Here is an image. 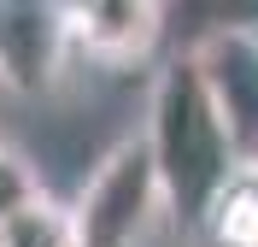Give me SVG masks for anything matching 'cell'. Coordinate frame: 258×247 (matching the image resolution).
Here are the masks:
<instances>
[{
    "label": "cell",
    "instance_id": "7a4b0ae2",
    "mask_svg": "<svg viewBox=\"0 0 258 247\" xmlns=\"http://www.w3.org/2000/svg\"><path fill=\"white\" fill-rule=\"evenodd\" d=\"M71 218H77V247H147L153 224L170 218L159 165L141 130L123 135L112 153H100L82 194L71 200Z\"/></svg>",
    "mask_w": 258,
    "mask_h": 247
},
{
    "label": "cell",
    "instance_id": "52a82bcc",
    "mask_svg": "<svg viewBox=\"0 0 258 247\" xmlns=\"http://www.w3.org/2000/svg\"><path fill=\"white\" fill-rule=\"evenodd\" d=\"M206 230L217 235V247H258V165H241V177L211 206Z\"/></svg>",
    "mask_w": 258,
    "mask_h": 247
},
{
    "label": "cell",
    "instance_id": "ba28073f",
    "mask_svg": "<svg viewBox=\"0 0 258 247\" xmlns=\"http://www.w3.org/2000/svg\"><path fill=\"white\" fill-rule=\"evenodd\" d=\"M35 194H41V182H35L30 159H24V153H12L6 141H0V230H6V218L24 212Z\"/></svg>",
    "mask_w": 258,
    "mask_h": 247
},
{
    "label": "cell",
    "instance_id": "3957f363",
    "mask_svg": "<svg viewBox=\"0 0 258 247\" xmlns=\"http://www.w3.org/2000/svg\"><path fill=\"white\" fill-rule=\"evenodd\" d=\"M71 53L77 47H71L64 6L0 0V82L12 94H47Z\"/></svg>",
    "mask_w": 258,
    "mask_h": 247
},
{
    "label": "cell",
    "instance_id": "9c48e42d",
    "mask_svg": "<svg viewBox=\"0 0 258 247\" xmlns=\"http://www.w3.org/2000/svg\"><path fill=\"white\" fill-rule=\"evenodd\" d=\"M252 165H258V159H252Z\"/></svg>",
    "mask_w": 258,
    "mask_h": 247
},
{
    "label": "cell",
    "instance_id": "6da1fadb",
    "mask_svg": "<svg viewBox=\"0 0 258 247\" xmlns=\"http://www.w3.org/2000/svg\"><path fill=\"white\" fill-rule=\"evenodd\" d=\"M147 147H153V165H159L164 200H170V224L194 230L206 224L211 206L223 200V188L241 177V147L229 135L217 100H211L206 77L194 65V53L170 59L147 94Z\"/></svg>",
    "mask_w": 258,
    "mask_h": 247
},
{
    "label": "cell",
    "instance_id": "277c9868",
    "mask_svg": "<svg viewBox=\"0 0 258 247\" xmlns=\"http://www.w3.org/2000/svg\"><path fill=\"white\" fill-rule=\"evenodd\" d=\"M194 65L206 77L241 159L252 165L258 159V35L252 30H211L194 47Z\"/></svg>",
    "mask_w": 258,
    "mask_h": 247
},
{
    "label": "cell",
    "instance_id": "5b68a950",
    "mask_svg": "<svg viewBox=\"0 0 258 247\" xmlns=\"http://www.w3.org/2000/svg\"><path fill=\"white\" fill-rule=\"evenodd\" d=\"M71 47L88 53L94 65H141L164 35L159 0H77L64 6Z\"/></svg>",
    "mask_w": 258,
    "mask_h": 247
},
{
    "label": "cell",
    "instance_id": "8992f818",
    "mask_svg": "<svg viewBox=\"0 0 258 247\" xmlns=\"http://www.w3.org/2000/svg\"><path fill=\"white\" fill-rule=\"evenodd\" d=\"M0 247H77V218H71V206H64V200H53L47 188H41L24 212L6 218Z\"/></svg>",
    "mask_w": 258,
    "mask_h": 247
}]
</instances>
